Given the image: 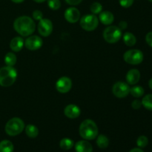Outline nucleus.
Returning a JSON list of instances; mask_svg holds the SVG:
<instances>
[{
    "mask_svg": "<svg viewBox=\"0 0 152 152\" xmlns=\"http://www.w3.org/2000/svg\"><path fill=\"white\" fill-rule=\"evenodd\" d=\"M122 31L115 25L108 26L103 31V38L108 43H116L121 39Z\"/></svg>",
    "mask_w": 152,
    "mask_h": 152,
    "instance_id": "423d86ee",
    "label": "nucleus"
},
{
    "mask_svg": "<svg viewBox=\"0 0 152 152\" xmlns=\"http://www.w3.org/2000/svg\"><path fill=\"white\" fill-rule=\"evenodd\" d=\"M64 114L68 118L76 119L80 117L81 114L80 108L74 104H69L64 109Z\"/></svg>",
    "mask_w": 152,
    "mask_h": 152,
    "instance_id": "ddd939ff",
    "label": "nucleus"
},
{
    "mask_svg": "<svg viewBox=\"0 0 152 152\" xmlns=\"http://www.w3.org/2000/svg\"><path fill=\"white\" fill-rule=\"evenodd\" d=\"M16 61H17V59H16V56L14 53L8 52L7 53H6L5 56H4V62L7 66L13 67L16 63Z\"/></svg>",
    "mask_w": 152,
    "mask_h": 152,
    "instance_id": "4be33fe9",
    "label": "nucleus"
},
{
    "mask_svg": "<svg viewBox=\"0 0 152 152\" xmlns=\"http://www.w3.org/2000/svg\"><path fill=\"white\" fill-rule=\"evenodd\" d=\"M48 5L51 10H56L60 8L61 2L59 0H48Z\"/></svg>",
    "mask_w": 152,
    "mask_h": 152,
    "instance_id": "cd10ccee",
    "label": "nucleus"
},
{
    "mask_svg": "<svg viewBox=\"0 0 152 152\" xmlns=\"http://www.w3.org/2000/svg\"><path fill=\"white\" fill-rule=\"evenodd\" d=\"M72 88V81L68 77H62L56 81V88L61 94H66Z\"/></svg>",
    "mask_w": 152,
    "mask_h": 152,
    "instance_id": "9d476101",
    "label": "nucleus"
},
{
    "mask_svg": "<svg viewBox=\"0 0 152 152\" xmlns=\"http://www.w3.org/2000/svg\"><path fill=\"white\" fill-rule=\"evenodd\" d=\"M142 105L148 111H152V94H147L142 98Z\"/></svg>",
    "mask_w": 152,
    "mask_h": 152,
    "instance_id": "393cba45",
    "label": "nucleus"
},
{
    "mask_svg": "<svg viewBox=\"0 0 152 152\" xmlns=\"http://www.w3.org/2000/svg\"><path fill=\"white\" fill-rule=\"evenodd\" d=\"M24 40L22 37H16L10 42V48L13 51L19 52L22 49L24 46Z\"/></svg>",
    "mask_w": 152,
    "mask_h": 152,
    "instance_id": "f3484780",
    "label": "nucleus"
},
{
    "mask_svg": "<svg viewBox=\"0 0 152 152\" xmlns=\"http://www.w3.org/2000/svg\"><path fill=\"white\" fill-rule=\"evenodd\" d=\"M25 129V123L22 119L19 117H13L7 121L6 123L5 130L6 134L10 137H15L19 135Z\"/></svg>",
    "mask_w": 152,
    "mask_h": 152,
    "instance_id": "20e7f679",
    "label": "nucleus"
},
{
    "mask_svg": "<svg viewBox=\"0 0 152 152\" xmlns=\"http://www.w3.org/2000/svg\"><path fill=\"white\" fill-rule=\"evenodd\" d=\"M42 39L38 36H30L25 39L24 45L25 48L30 50H36L39 49L42 46Z\"/></svg>",
    "mask_w": 152,
    "mask_h": 152,
    "instance_id": "9b49d317",
    "label": "nucleus"
},
{
    "mask_svg": "<svg viewBox=\"0 0 152 152\" xmlns=\"http://www.w3.org/2000/svg\"><path fill=\"white\" fill-rule=\"evenodd\" d=\"M80 26L86 31H94L99 25V19L94 14H87L80 19Z\"/></svg>",
    "mask_w": 152,
    "mask_h": 152,
    "instance_id": "0eeeda50",
    "label": "nucleus"
},
{
    "mask_svg": "<svg viewBox=\"0 0 152 152\" xmlns=\"http://www.w3.org/2000/svg\"><path fill=\"white\" fill-rule=\"evenodd\" d=\"M149 1H151V2H152V0H148Z\"/></svg>",
    "mask_w": 152,
    "mask_h": 152,
    "instance_id": "58836bf2",
    "label": "nucleus"
},
{
    "mask_svg": "<svg viewBox=\"0 0 152 152\" xmlns=\"http://www.w3.org/2000/svg\"><path fill=\"white\" fill-rule=\"evenodd\" d=\"M140 80V72L137 69H132L126 74V81L129 85H136Z\"/></svg>",
    "mask_w": 152,
    "mask_h": 152,
    "instance_id": "4468645a",
    "label": "nucleus"
},
{
    "mask_svg": "<svg viewBox=\"0 0 152 152\" xmlns=\"http://www.w3.org/2000/svg\"><path fill=\"white\" fill-rule=\"evenodd\" d=\"M123 41L124 43L129 47H132L137 42V38L132 33L126 32L123 35Z\"/></svg>",
    "mask_w": 152,
    "mask_h": 152,
    "instance_id": "a211bd4d",
    "label": "nucleus"
},
{
    "mask_svg": "<svg viewBox=\"0 0 152 152\" xmlns=\"http://www.w3.org/2000/svg\"><path fill=\"white\" fill-rule=\"evenodd\" d=\"M26 135L30 138H36L39 135V129L34 125L29 124L25 127Z\"/></svg>",
    "mask_w": 152,
    "mask_h": 152,
    "instance_id": "6ab92c4d",
    "label": "nucleus"
},
{
    "mask_svg": "<svg viewBox=\"0 0 152 152\" xmlns=\"http://www.w3.org/2000/svg\"><path fill=\"white\" fill-rule=\"evenodd\" d=\"M34 1H36V2L37 3H42L44 2V1H45L46 0H34Z\"/></svg>",
    "mask_w": 152,
    "mask_h": 152,
    "instance_id": "4c0bfd02",
    "label": "nucleus"
},
{
    "mask_svg": "<svg viewBox=\"0 0 152 152\" xmlns=\"http://www.w3.org/2000/svg\"><path fill=\"white\" fill-rule=\"evenodd\" d=\"M99 21L102 22L103 25H110L113 23L114 20V16L111 12L105 10V11H102L99 13Z\"/></svg>",
    "mask_w": 152,
    "mask_h": 152,
    "instance_id": "dca6fc26",
    "label": "nucleus"
},
{
    "mask_svg": "<svg viewBox=\"0 0 152 152\" xmlns=\"http://www.w3.org/2000/svg\"><path fill=\"white\" fill-rule=\"evenodd\" d=\"M148 86H149L150 88L152 90V78L148 81Z\"/></svg>",
    "mask_w": 152,
    "mask_h": 152,
    "instance_id": "e433bc0d",
    "label": "nucleus"
},
{
    "mask_svg": "<svg viewBox=\"0 0 152 152\" xmlns=\"http://www.w3.org/2000/svg\"><path fill=\"white\" fill-rule=\"evenodd\" d=\"M35 22L32 18L28 16H22L16 18L13 22V28L22 37H28L35 31Z\"/></svg>",
    "mask_w": 152,
    "mask_h": 152,
    "instance_id": "f257e3e1",
    "label": "nucleus"
},
{
    "mask_svg": "<svg viewBox=\"0 0 152 152\" xmlns=\"http://www.w3.org/2000/svg\"><path fill=\"white\" fill-rule=\"evenodd\" d=\"M129 152H144L140 148H134L131 150Z\"/></svg>",
    "mask_w": 152,
    "mask_h": 152,
    "instance_id": "f704fd0d",
    "label": "nucleus"
},
{
    "mask_svg": "<svg viewBox=\"0 0 152 152\" xmlns=\"http://www.w3.org/2000/svg\"><path fill=\"white\" fill-rule=\"evenodd\" d=\"M96 137H97V139H96V145L99 148L104 149V148H106L108 146L109 140L105 135L99 134Z\"/></svg>",
    "mask_w": 152,
    "mask_h": 152,
    "instance_id": "aec40b11",
    "label": "nucleus"
},
{
    "mask_svg": "<svg viewBox=\"0 0 152 152\" xmlns=\"http://www.w3.org/2000/svg\"><path fill=\"white\" fill-rule=\"evenodd\" d=\"M82 1L83 0H65L67 4H70L71 6L78 5V4H80L82 2Z\"/></svg>",
    "mask_w": 152,
    "mask_h": 152,
    "instance_id": "473e14b6",
    "label": "nucleus"
},
{
    "mask_svg": "<svg viewBox=\"0 0 152 152\" xmlns=\"http://www.w3.org/2000/svg\"><path fill=\"white\" fill-rule=\"evenodd\" d=\"M145 42L147 44L152 48V31L148 32L145 36Z\"/></svg>",
    "mask_w": 152,
    "mask_h": 152,
    "instance_id": "2f4dec72",
    "label": "nucleus"
},
{
    "mask_svg": "<svg viewBox=\"0 0 152 152\" xmlns=\"http://www.w3.org/2000/svg\"><path fill=\"white\" fill-rule=\"evenodd\" d=\"M148 139L147 137L144 136V135H141L137 140V145L139 148H145L148 145Z\"/></svg>",
    "mask_w": 152,
    "mask_h": 152,
    "instance_id": "a878e982",
    "label": "nucleus"
},
{
    "mask_svg": "<svg viewBox=\"0 0 152 152\" xmlns=\"http://www.w3.org/2000/svg\"><path fill=\"white\" fill-rule=\"evenodd\" d=\"M128 27V24L127 22H126V21H121V22L119 23V25H118V28H120V30H125Z\"/></svg>",
    "mask_w": 152,
    "mask_h": 152,
    "instance_id": "72a5a7b5",
    "label": "nucleus"
},
{
    "mask_svg": "<svg viewBox=\"0 0 152 152\" xmlns=\"http://www.w3.org/2000/svg\"><path fill=\"white\" fill-rule=\"evenodd\" d=\"M17 78V71L11 66L0 68V86L2 87L11 86Z\"/></svg>",
    "mask_w": 152,
    "mask_h": 152,
    "instance_id": "7ed1b4c3",
    "label": "nucleus"
},
{
    "mask_svg": "<svg viewBox=\"0 0 152 152\" xmlns=\"http://www.w3.org/2000/svg\"><path fill=\"white\" fill-rule=\"evenodd\" d=\"M112 92L117 98H124L130 93V87L128 83L119 81L113 86Z\"/></svg>",
    "mask_w": 152,
    "mask_h": 152,
    "instance_id": "6e6552de",
    "label": "nucleus"
},
{
    "mask_svg": "<svg viewBox=\"0 0 152 152\" xmlns=\"http://www.w3.org/2000/svg\"><path fill=\"white\" fill-rule=\"evenodd\" d=\"M143 53L138 49H131L125 52L123 54V59L128 64L137 65L143 61Z\"/></svg>",
    "mask_w": 152,
    "mask_h": 152,
    "instance_id": "39448f33",
    "label": "nucleus"
},
{
    "mask_svg": "<svg viewBox=\"0 0 152 152\" xmlns=\"http://www.w3.org/2000/svg\"><path fill=\"white\" fill-rule=\"evenodd\" d=\"M75 151L76 152H92L93 147L86 140H80L75 144Z\"/></svg>",
    "mask_w": 152,
    "mask_h": 152,
    "instance_id": "2eb2a0df",
    "label": "nucleus"
},
{
    "mask_svg": "<svg viewBox=\"0 0 152 152\" xmlns=\"http://www.w3.org/2000/svg\"><path fill=\"white\" fill-rule=\"evenodd\" d=\"M145 93L143 88L140 86H135L130 88V94L135 98H140Z\"/></svg>",
    "mask_w": 152,
    "mask_h": 152,
    "instance_id": "b1692460",
    "label": "nucleus"
},
{
    "mask_svg": "<svg viewBox=\"0 0 152 152\" xmlns=\"http://www.w3.org/2000/svg\"><path fill=\"white\" fill-rule=\"evenodd\" d=\"M74 141L72 140L69 139V138H63V139L61 140L60 142H59V146H60V148L62 150H65V151L71 149L74 147Z\"/></svg>",
    "mask_w": 152,
    "mask_h": 152,
    "instance_id": "5701e85b",
    "label": "nucleus"
},
{
    "mask_svg": "<svg viewBox=\"0 0 152 152\" xmlns=\"http://www.w3.org/2000/svg\"><path fill=\"white\" fill-rule=\"evenodd\" d=\"M142 106V102L139 99H135L132 102V107L134 109H139Z\"/></svg>",
    "mask_w": 152,
    "mask_h": 152,
    "instance_id": "7c9ffc66",
    "label": "nucleus"
},
{
    "mask_svg": "<svg viewBox=\"0 0 152 152\" xmlns=\"http://www.w3.org/2000/svg\"><path fill=\"white\" fill-rule=\"evenodd\" d=\"M14 147L10 140H4L0 142V152H13Z\"/></svg>",
    "mask_w": 152,
    "mask_h": 152,
    "instance_id": "412c9836",
    "label": "nucleus"
},
{
    "mask_svg": "<svg viewBox=\"0 0 152 152\" xmlns=\"http://www.w3.org/2000/svg\"><path fill=\"white\" fill-rule=\"evenodd\" d=\"M79 132L80 136L86 140H92L95 139L99 133L97 126L95 122L91 120H85L80 124Z\"/></svg>",
    "mask_w": 152,
    "mask_h": 152,
    "instance_id": "f03ea898",
    "label": "nucleus"
},
{
    "mask_svg": "<svg viewBox=\"0 0 152 152\" xmlns=\"http://www.w3.org/2000/svg\"><path fill=\"white\" fill-rule=\"evenodd\" d=\"M90 10L93 14H99V13H100L102 12V6L100 3L96 1V2L92 3L90 7Z\"/></svg>",
    "mask_w": 152,
    "mask_h": 152,
    "instance_id": "bb28decb",
    "label": "nucleus"
},
{
    "mask_svg": "<svg viewBox=\"0 0 152 152\" xmlns=\"http://www.w3.org/2000/svg\"><path fill=\"white\" fill-rule=\"evenodd\" d=\"M64 16H65V19H66L67 22L74 24L80 20V12L78 9L74 7H68L65 11Z\"/></svg>",
    "mask_w": 152,
    "mask_h": 152,
    "instance_id": "f8f14e48",
    "label": "nucleus"
},
{
    "mask_svg": "<svg viewBox=\"0 0 152 152\" xmlns=\"http://www.w3.org/2000/svg\"><path fill=\"white\" fill-rule=\"evenodd\" d=\"M11 1H13V2L16 3V4H19V3L23 2V1H25V0H11Z\"/></svg>",
    "mask_w": 152,
    "mask_h": 152,
    "instance_id": "c9c22d12",
    "label": "nucleus"
},
{
    "mask_svg": "<svg viewBox=\"0 0 152 152\" xmlns=\"http://www.w3.org/2000/svg\"><path fill=\"white\" fill-rule=\"evenodd\" d=\"M38 31L40 35L47 37L51 34L53 31V24L48 19H42L38 24Z\"/></svg>",
    "mask_w": 152,
    "mask_h": 152,
    "instance_id": "1a4fd4ad",
    "label": "nucleus"
},
{
    "mask_svg": "<svg viewBox=\"0 0 152 152\" xmlns=\"http://www.w3.org/2000/svg\"><path fill=\"white\" fill-rule=\"evenodd\" d=\"M134 1V0H119V2L123 7L128 8L133 4Z\"/></svg>",
    "mask_w": 152,
    "mask_h": 152,
    "instance_id": "c85d7f7f",
    "label": "nucleus"
},
{
    "mask_svg": "<svg viewBox=\"0 0 152 152\" xmlns=\"http://www.w3.org/2000/svg\"><path fill=\"white\" fill-rule=\"evenodd\" d=\"M32 16L33 18H34L35 20H41L43 18V13L41 10H36L33 12L32 13Z\"/></svg>",
    "mask_w": 152,
    "mask_h": 152,
    "instance_id": "c756f323",
    "label": "nucleus"
}]
</instances>
